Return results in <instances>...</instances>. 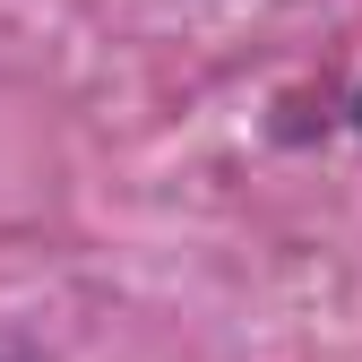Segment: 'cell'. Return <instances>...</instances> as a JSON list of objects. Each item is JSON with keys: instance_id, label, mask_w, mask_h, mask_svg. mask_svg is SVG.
Segmentation results:
<instances>
[{"instance_id": "obj_1", "label": "cell", "mask_w": 362, "mask_h": 362, "mask_svg": "<svg viewBox=\"0 0 362 362\" xmlns=\"http://www.w3.org/2000/svg\"><path fill=\"white\" fill-rule=\"evenodd\" d=\"M0 362H9V354H0Z\"/></svg>"}]
</instances>
